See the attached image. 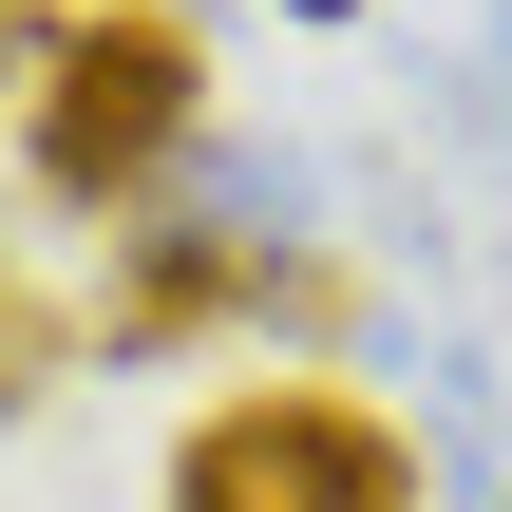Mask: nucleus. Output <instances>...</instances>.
I'll return each instance as SVG.
<instances>
[{
  "instance_id": "obj_2",
  "label": "nucleus",
  "mask_w": 512,
  "mask_h": 512,
  "mask_svg": "<svg viewBox=\"0 0 512 512\" xmlns=\"http://www.w3.org/2000/svg\"><path fill=\"white\" fill-rule=\"evenodd\" d=\"M171 512H418V437L342 380H247L171 437Z\"/></svg>"
},
{
  "instance_id": "obj_4",
  "label": "nucleus",
  "mask_w": 512,
  "mask_h": 512,
  "mask_svg": "<svg viewBox=\"0 0 512 512\" xmlns=\"http://www.w3.org/2000/svg\"><path fill=\"white\" fill-rule=\"evenodd\" d=\"M0 95H38V76H19V19H0Z\"/></svg>"
},
{
  "instance_id": "obj_5",
  "label": "nucleus",
  "mask_w": 512,
  "mask_h": 512,
  "mask_svg": "<svg viewBox=\"0 0 512 512\" xmlns=\"http://www.w3.org/2000/svg\"><path fill=\"white\" fill-rule=\"evenodd\" d=\"M285 19H361V0H285Z\"/></svg>"
},
{
  "instance_id": "obj_1",
  "label": "nucleus",
  "mask_w": 512,
  "mask_h": 512,
  "mask_svg": "<svg viewBox=\"0 0 512 512\" xmlns=\"http://www.w3.org/2000/svg\"><path fill=\"white\" fill-rule=\"evenodd\" d=\"M190 152H209V38L171 0H76L38 38V95H19V171L57 209H114L133 228Z\"/></svg>"
},
{
  "instance_id": "obj_6",
  "label": "nucleus",
  "mask_w": 512,
  "mask_h": 512,
  "mask_svg": "<svg viewBox=\"0 0 512 512\" xmlns=\"http://www.w3.org/2000/svg\"><path fill=\"white\" fill-rule=\"evenodd\" d=\"M0 19H19V0H0Z\"/></svg>"
},
{
  "instance_id": "obj_3",
  "label": "nucleus",
  "mask_w": 512,
  "mask_h": 512,
  "mask_svg": "<svg viewBox=\"0 0 512 512\" xmlns=\"http://www.w3.org/2000/svg\"><path fill=\"white\" fill-rule=\"evenodd\" d=\"M57 380H76V304H57V285L0 247V418H38Z\"/></svg>"
}]
</instances>
